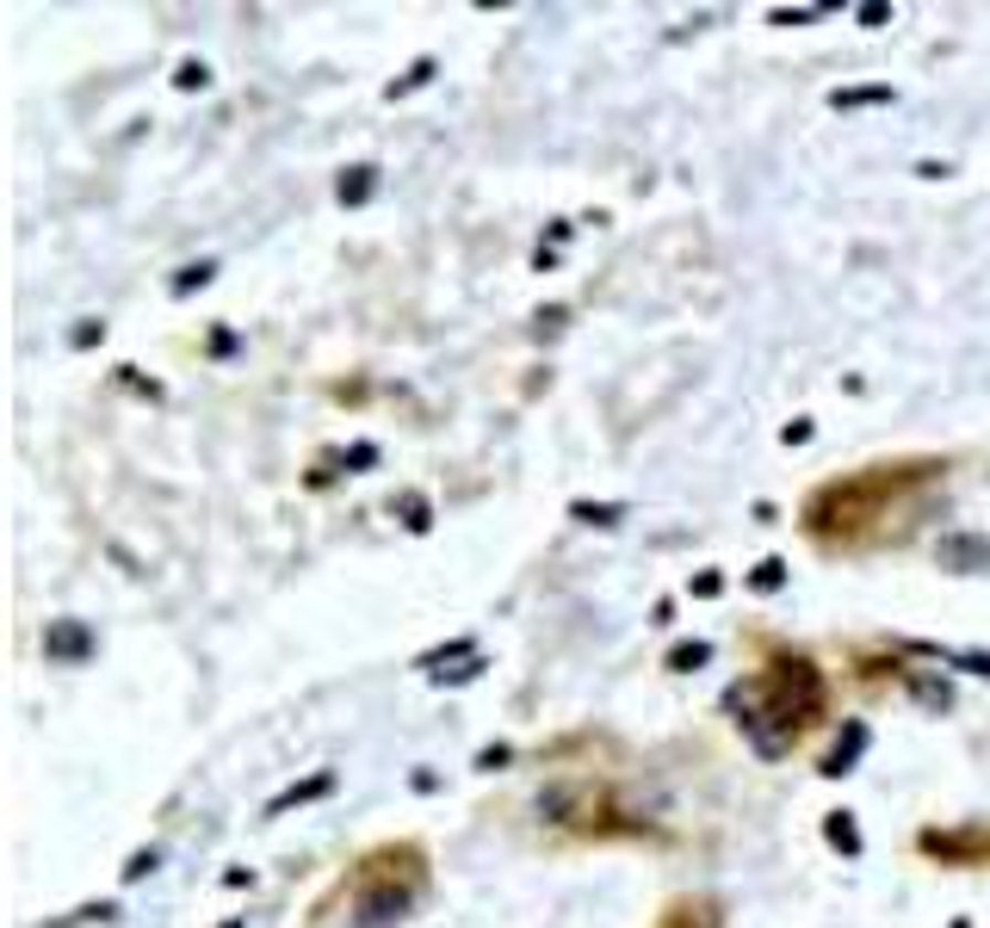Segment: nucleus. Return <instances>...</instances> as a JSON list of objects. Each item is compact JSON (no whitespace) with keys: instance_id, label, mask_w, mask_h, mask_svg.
<instances>
[{"instance_id":"f257e3e1","label":"nucleus","mask_w":990,"mask_h":928,"mask_svg":"<svg viewBox=\"0 0 990 928\" xmlns=\"http://www.w3.org/2000/svg\"><path fill=\"white\" fill-rule=\"evenodd\" d=\"M724 706L737 712V724H743V737H749L755 756L780 761L786 749L799 743L805 724L823 712V681H818V669H811L805 657H780L768 675L737 681V687L724 693Z\"/></svg>"},{"instance_id":"f03ea898","label":"nucleus","mask_w":990,"mask_h":928,"mask_svg":"<svg viewBox=\"0 0 990 928\" xmlns=\"http://www.w3.org/2000/svg\"><path fill=\"white\" fill-rule=\"evenodd\" d=\"M415 897H422V885H372V892H360V904H353V922L360 928H396L415 910Z\"/></svg>"},{"instance_id":"7ed1b4c3","label":"nucleus","mask_w":990,"mask_h":928,"mask_svg":"<svg viewBox=\"0 0 990 928\" xmlns=\"http://www.w3.org/2000/svg\"><path fill=\"white\" fill-rule=\"evenodd\" d=\"M935 564L954 576H990V538L984 533H941L935 538Z\"/></svg>"},{"instance_id":"20e7f679","label":"nucleus","mask_w":990,"mask_h":928,"mask_svg":"<svg viewBox=\"0 0 990 928\" xmlns=\"http://www.w3.org/2000/svg\"><path fill=\"white\" fill-rule=\"evenodd\" d=\"M44 650H50V662H87L94 657V631H87V619H50V631H44Z\"/></svg>"},{"instance_id":"39448f33","label":"nucleus","mask_w":990,"mask_h":928,"mask_svg":"<svg viewBox=\"0 0 990 928\" xmlns=\"http://www.w3.org/2000/svg\"><path fill=\"white\" fill-rule=\"evenodd\" d=\"M861 749H866V724H861V718H849V724H842V737L830 743V756H823V768H818V774H830V780H842V774H854V761H861Z\"/></svg>"},{"instance_id":"423d86ee","label":"nucleus","mask_w":990,"mask_h":928,"mask_svg":"<svg viewBox=\"0 0 990 928\" xmlns=\"http://www.w3.org/2000/svg\"><path fill=\"white\" fill-rule=\"evenodd\" d=\"M372 192H377V168H372V161H360V168H347L341 180H334V199H341L347 211L372 205Z\"/></svg>"},{"instance_id":"0eeeda50","label":"nucleus","mask_w":990,"mask_h":928,"mask_svg":"<svg viewBox=\"0 0 990 928\" xmlns=\"http://www.w3.org/2000/svg\"><path fill=\"white\" fill-rule=\"evenodd\" d=\"M322 792H334V774H310L304 787H285L279 799L267 804V811H273V818H279V811H291V804H310V799H322Z\"/></svg>"},{"instance_id":"6e6552de","label":"nucleus","mask_w":990,"mask_h":928,"mask_svg":"<svg viewBox=\"0 0 990 928\" xmlns=\"http://www.w3.org/2000/svg\"><path fill=\"white\" fill-rule=\"evenodd\" d=\"M911 700L923 712H947L954 706V687H947V681H935V675H911Z\"/></svg>"},{"instance_id":"1a4fd4ad","label":"nucleus","mask_w":990,"mask_h":928,"mask_svg":"<svg viewBox=\"0 0 990 928\" xmlns=\"http://www.w3.org/2000/svg\"><path fill=\"white\" fill-rule=\"evenodd\" d=\"M830 106H835V111H854V106H892V87H835Z\"/></svg>"},{"instance_id":"9d476101","label":"nucleus","mask_w":990,"mask_h":928,"mask_svg":"<svg viewBox=\"0 0 990 928\" xmlns=\"http://www.w3.org/2000/svg\"><path fill=\"white\" fill-rule=\"evenodd\" d=\"M823 835H830V849L861 854V830H854V818H849V811H830V818H823Z\"/></svg>"},{"instance_id":"9b49d317","label":"nucleus","mask_w":990,"mask_h":928,"mask_svg":"<svg viewBox=\"0 0 990 928\" xmlns=\"http://www.w3.org/2000/svg\"><path fill=\"white\" fill-rule=\"evenodd\" d=\"M569 520H582V526H619L626 508L619 502H569Z\"/></svg>"},{"instance_id":"f8f14e48","label":"nucleus","mask_w":990,"mask_h":928,"mask_svg":"<svg viewBox=\"0 0 990 928\" xmlns=\"http://www.w3.org/2000/svg\"><path fill=\"white\" fill-rule=\"evenodd\" d=\"M396 514H403V526H409V533H427V526H434V508H427V495H396Z\"/></svg>"},{"instance_id":"ddd939ff","label":"nucleus","mask_w":990,"mask_h":928,"mask_svg":"<svg viewBox=\"0 0 990 928\" xmlns=\"http://www.w3.org/2000/svg\"><path fill=\"white\" fill-rule=\"evenodd\" d=\"M706 662H712V644H700V638L669 650V669H675V675H693V669H706Z\"/></svg>"},{"instance_id":"4468645a","label":"nucleus","mask_w":990,"mask_h":928,"mask_svg":"<svg viewBox=\"0 0 990 928\" xmlns=\"http://www.w3.org/2000/svg\"><path fill=\"white\" fill-rule=\"evenodd\" d=\"M211 279H217V267H211V260H199V267H180V273H173V298H192V291H205Z\"/></svg>"},{"instance_id":"2eb2a0df","label":"nucleus","mask_w":990,"mask_h":928,"mask_svg":"<svg viewBox=\"0 0 990 928\" xmlns=\"http://www.w3.org/2000/svg\"><path fill=\"white\" fill-rule=\"evenodd\" d=\"M173 87H180V94H199V87H211V68L199 63V56H187V63L173 68Z\"/></svg>"},{"instance_id":"dca6fc26","label":"nucleus","mask_w":990,"mask_h":928,"mask_svg":"<svg viewBox=\"0 0 990 928\" xmlns=\"http://www.w3.org/2000/svg\"><path fill=\"white\" fill-rule=\"evenodd\" d=\"M780 583H786V564H780V557H762V564H755V576H749V588H762V595H774Z\"/></svg>"},{"instance_id":"f3484780","label":"nucleus","mask_w":990,"mask_h":928,"mask_svg":"<svg viewBox=\"0 0 990 928\" xmlns=\"http://www.w3.org/2000/svg\"><path fill=\"white\" fill-rule=\"evenodd\" d=\"M427 81H434V56H422V63H415V68H409V75H403V81H391V99L415 94V87H427Z\"/></svg>"},{"instance_id":"a211bd4d","label":"nucleus","mask_w":990,"mask_h":928,"mask_svg":"<svg viewBox=\"0 0 990 928\" xmlns=\"http://www.w3.org/2000/svg\"><path fill=\"white\" fill-rule=\"evenodd\" d=\"M156 866H161V854H156V849H137V854H130V861H125V885L149 879V873H156Z\"/></svg>"},{"instance_id":"6ab92c4d","label":"nucleus","mask_w":990,"mask_h":928,"mask_svg":"<svg viewBox=\"0 0 990 928\" xmlns=\"http://www.w3.org/2000/svg\"><path fill=\"white\" fill-rule=\"evenodd\" d=\"M941 662H954V669H972V675L990 681V657H984V650H947Z\"/></svg>"},{"instance_id":"aec40b11","label":"nucleus","mask_w":990,"mask_h":928,"mask_svg":"<svg viewBox=\"0 0 990 928\" xmlns=\"http://www.w3.org/2000/svg\"><path fill=\"white\" fill-rule=\"evenodd\" d=\"M830 7H774V25H811V19H823Z\"/></svg>"},{"instance_id":"412c9836","label":"nucleus","mask_w":990,"mask_h":928,"mask_svg":"<svg viewBox=\"0 0 990 928\" xmlns=\"http://www.w3.org/2000/svg\"><path fill=\"white\" fill-rule=\"evenodd\" d=\"M483 669H489V662H483V657H471L465 669H446V675H434V681H446V687H465V681H477Z\"/></svg>"},{"instance_id":"4be33fe9","label":"nucleus","mask_w":990,"mask_h":928,"mask_svg":"<svg viewBox=\"0 0 990 928\" xmlns=\"http://www.w3.org/2000/svg\"><path fill=\"white\" fill-rule=\"evenodd\" d=\"M854 19H861L866 32H880L885 19H892V7H880V0H866V7H854Z\"/></svg>"},{"instance_id":"5701e85b","label":"nucleus","mask_w":990,"mask_h":928,"mask_svg":"<svg viewBox=\"0 0 990 928\" xmlns=\"http://www.w3.org/2000/svg\"><path fill=\"white\" fill-rule=\"evenodd\" d=\"M688 588H693V595H700V600H712V595H718V588H724V576H718V569H700V576H693Z\"/></svg>"},{"instance_id":"b1692460","label":"nucleus","mask_w":990,"mask_h":928,"mask_svg":"<svg viewBox=\"0 0 990 928\" xmlns=\"http://www.w3.org/2000/svg\"><path fill=\"white\" fill-rule=\"evenodd\" d=\"M347 465H353V471H365V465H377V446H372V440L347 446Z\"/></svg>"},{"instance_id":"393cba45","label":"nucleus","mask_w":990,"mask_h":928,"mask_svg":"<svg viewBox=\"0 0 990 928\" xmlns=\"http://www.w3.org/2000/svg\"><path fill=\"white\" fill-rule=\"evenodd\" d=\"M508 756H514V749H508V743H496V749H483V756H477V768H483V774H496Z\"/></svg>"},{"instance_id":"a878e982","label":"nucleus","mask_w":990,"mask_h":928,"mask_svg":"<svg viewBox=\"0 0 990 928\" xmlns=\"http://www.w3.org/2000/svg\"><path fill=\"white\" fill-rule=\"evenodd\" d=\"M780 440H786V446H805V440H811V422H805V415H799V422H786Z\"/></svg>"},{"instance_id":"bb28decb","label":"nucleus","mask_w":990,"mask_h":928,"mask_svg":"<svg viewBox=\"0 0 990 928\" xmlns=\"http://www.w3.org/2000/svg\"><path fill=\"white\" fill-rule=\"evenodd\" d=\"M564 303H551V310H539V334H551V329H564Z\"/></svg>"},{"instance_id":"cd10ccee","label":"nucleus","mask_w":990,"mask_h":928,"mask_svg":"<svg viewBox=\"0 0 990 928\" xmlns=\"http://www.w3.org/2000/svg\"><path fill=\"white\" fill-rule=\"evenodd\" d=\"M94 341H106V322H81V329H75V346H94Z\"/></svg>"},{"instance_id":"c85d7f7f","label":"nucleus","mask_w":990,"mask_h":928,"mask_svg":"<svg viewBox=\"0 0 990 928\" xmlns=\"http://www.w3.org/2000/svg\"><path fill=\"white\" fill-rule=\"evenodd\" d=\"M223 928H242V922H223Z\"/></svg>"}]
</instances>
